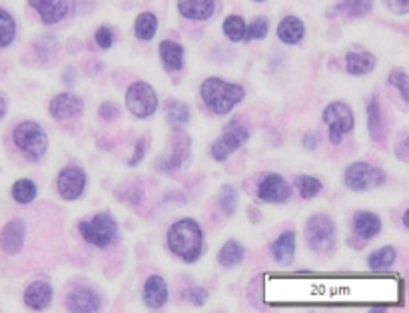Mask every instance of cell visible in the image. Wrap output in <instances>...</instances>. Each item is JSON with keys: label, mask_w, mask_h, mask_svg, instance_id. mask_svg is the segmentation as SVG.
<instances>
[{"label": "cell", "mask_w": 409, "mask_h": 313, "mask_svg": "<svg viewBox=\"0 0 409 313\" xmlns=\"http://www.w3.org/2000/svg\"><path fill=\"white\" fill-rule=\"evenodd\" d=\"M144 303L150 309H162L168 302V283L162 276H150L144 283Z\"/></svg>", "instance_id": "9a60e30c"}, {"label": "cell", "mask_w": 409, "mask_h": 313, "mask_svg": "<svg viewBox=\"0 0 409 313\" xmlns=\"http://www.w3.org/2000/svg\"><path fill=\"white\" fill-rule=\"evenodd\" d=\"M372 6H374V0H338L336 12L348 14L353 18H362L372 11Z\"/></svg>", "instance_id": "83f0119b"}, {"label": "cell", "mask_w": 409, "mask_h": 313, "mask_svg": "<svg viewBox=\"0 0 409 313\" xmlns=\"http://www.w3.org/2000/svg\"><path fill=\"white\" fill-rule=\"evenodd\" d=\"M156 30H158V18L152 12H142L134 23V32L140 40H150L156 35Z\"/></svg>", "instance_id": "f546056e"}, {"label": "cell", "mask_w": 409, "mask_h": 313, "mask_svg": "<svg viewBox=\"0 0 409 313\" xmlns=\"http://www.w3.org/2000/svg\"><path fill=\"white\" fill-rule=\"evenodd\" d=\"M396 259H398L396 247L386 245V247H379L377 252H374V254L367 257V266H370V269H374V271H381V269H387V267L393 266Z\"/></svg>", "instance_id": "4316f807"}, {"label": "cell", "mask_w": 409, "mask_h": 313, "mask_svg": "<svg viewBox=\"0 0 409 313\" xmlns=\"http://www.w3.org/2000/svg\"><path fill=\"white\" fill-rule=\"evenodd\" d=\"M244 247L242 244H238L236 240H228L226 244L220 247V252H218V262H220V266L228 267V269H232V267L240 266L242 262H244Z\"/></svg>", "instance_id": "484cf974"}, {"label": "cell", "mask_w": 409, "mask_h": 313, "mask_svg": "<svg viewBox=\"0 0 409 313\" xmlns=\"http://www.w3.org/2000/svg\"><path fill=\"white\" fill-rule=\"evenodd\" d=\"M50 302H52V288L47 281H35L24 291V303L35 312L47 309Z\"/></svg>", "instance_id": "e0dca14e"}, {"label": "cell", "mask_w": 409, "mask_h": 313, "mask_svg": "<svg viewBox=\"0 0 409 313\" xmlns=\"http://www.w3.org/2000/svg\"><path fill=\"white\" fill-rule=\"evenodd\" d=\"M367 126H370V134L375 142L384 138L386 134V118H384V110L381 104L377 102V98H372L367 102Z\"/></svg>", "instance_id": "603a6c76"}, {"label": "cell", "mask_w": 409, "mask_h": 313, "mask_svg": "<svg viewBox=\"0 0 409 313\" xmlns=\"http://www.w3.org/2000/svg\"><path fill=\"white\" fill-rule=\"evenodd\" d=\"M146 146H148V140L142 138L136 142V150H134V156L130 158V166H138V162H142L144 154H146Z\"/></svg>", "instance_id": "60d3db41"}, {"label": "cell", "mask_w": 409, "mask_h": 313, "mask_svg": "<svg viewBox=\"0 0 409 313\" xmlns=\"http://www.w3.org/2000/svg\"><path fill=\"white\" fill-rule=\"evenodd\" d=\"M295 186L300 190V196L304 200H312L322 192V180L316 176H298Z\"/></svg>", "instance_id": "1f68e13d"}, {"label": "cell", "mask_w": 409, "mask_h": 313, "mask_svg": "<svg viewBox=\"0 0 409 313\" xmlns=\"http://www.w3.org/2000/svg\"><path fill=\"white\" fill-rule=\"evenodd\" d=\"M305 35V26L300 18L295 16H286L280 24H278V36L281 42L286 44H298L302 42V38Z\"/></svg>", "instance_id": "44dd1931"}, {"label": "cell", "mask_w": 409, "mask_h": 313, "mask_svg": "<svg viewBox=\"0 0 409 313\" xmlns=\"http://www.w3.org/2000/svg\"><path fill=\"white\" fill-rule=\"evenodd\" d=\"M56 188H59L60 196L66 202L78 200L86 190V172L78 166H66L56 178Z\"/></svg>", "instance_id": "8fae6325"}, {"label": "cell", "mask_w": 409, "mask_h": 313, "mask_svg": "<svg viewBox=\"0 0 409 313\" xmlns=\"http://www.w3.org/2000/svg\"><path fill=\"white\" fill-rule=\"evenodd\" d=\"M200 94H202V100L204 104L210 108L214 114H228L232 112V108L236 104H240L244 100V88L240 84H234V82H226L222 78H208L204 80L202 88H200Z\"/></svg>", "instance_id": "7a4b0ae2"}, {"label": "cell", "mask_w": 409, "mask_h": 313, "mask_svg": "<svg viewBox=\"0 0 409 313\" xmlns=\"http://www.w3.org/2000/svg\"><path fill=\"white\" fill-rule=\"evenodd\" d=\"M82 110H84V102L76 94L62 92L50 100V114L56 120H71V118L80 116Z\"/></svg>", "instance_id": "4fadbf2b"}, {"label": "cell", "mask_w": 409, "mask_h": 313, "mask_svg": "<svg viewBox=\"0 0 409 313\" xmlns=\"http://www.w3.org/2000/svg\"><path fill=\"white\" fill-rule=\"evenodd\" d=\"M178 8L190 20H208L214 14V0H178Z\"/></svg>", "instance_id": "d6986e66"}, {"label": "cell", "mask_w": 409, "mask_h": 313, "mask_svg": "<svg viewBox=\"0 0 409 313\" xmlns=\"http://www.w3.org/2000/svg\"><path fill=\"white\" fill-rule=\"evenodd\" d=\"M168 247L186 264H194L204 252V232L200 223L192 218H184L172 223L168 230Z\"/></svg>", "instance_id": "6da1fadb"}, {"label": "cell", "mask_w": 409, "mask_h": 313, "mask_svg": "<svg viewBox=\"0 0 409 313\" xmlns=\"http://www.w3.org/2000/svg\"><path fill=\"white\" fill-rule=\"evenodd\" d=\"M257 197L266 204H286L292 197V188L280 174H266L257 184Z\"/></svg>", "instance_id": "30bf717a"}, {"label": "cell", "mask_w": 409, "mask_h": 313, "mask_svg": "<svg viewBox=\"0 0 409 313\" xmlns=\"http://www.w3.org/2000/svg\"><path fill=\"white\" fill-rule=\"evenodd\" d=\"M14 144L28 160L38 162L48 150L47 132L42 130L40 124H36L32 120H26L14 128Z\"/></svg>", "instance_id": "3957f363"}, {"label": "cell", "mask_w": 409, "mask_h": 313, "mask_svg": "<svg viewBox=\"0 0 409 313\" xmlns=\"http://www.w3.org/2000/svg\"><path fill=\"white\" fill-rule=\"evenodd\" d=\"M256 2H262V0H256Z\"/></svg>", "instance_id": "bcb514c9"}, {"label": "cell", "mask_w": 409, "mask_h": 313, "mask_svg": "<svg viewBox=\"0 0 409 313\" xmlns=\"http://www.w3.org/2000/svg\"><path fill=\"white\" fill-rule=\"evenodd\" d=\"M403 226H405V228H408V226H409V216H408V211H405V214H403Z\"/></svg>", "instance_id": "f6af8a7d"}, {"label": "cell", "mask_w": 409, "mask_h": 313, "mask_svg": "<svg viewBox=\"0 0 409 313\" xmlns=\"http://www.w3.org/2000/svg\"><path fill=\"white\" fill-rule=\"evenodd\" d=\"M248 138H250V130L242 122L232 120L228 126L224 128L222 136L212 144V158L218 162L228 160V156H232L236 150H240L248 142Z\"/></svg>", "instance_id": "52a82bcc"}, {"label": "cell", "mask_w": 409, "mask_h": 313, "mask_svg": "<svg viewBox=\"0 0 409 313\" xmlns=\"http://www.w3.org/2000/svg\"><path fill=\"white\" fill-rule=\"evenodd\" d=\"M188 146H190V138L186 140L182 134H178V142H176L174 154H170V156L162 158V160L158 162V170H162V172H172V170H178V168L182 166V162L186 160Z\"/></svg>", "instance_id": "d4e9b609"}, {"label": "cell", "mask_w": 409, "mask_h": 313, "mask_svg": "<svg viewBox=\"0 0 409 313\" xmlns=\"http://www.w3.org/2000/svg\"><path fill=\"white\" fill-rule=\"evenodd\" d=\"M66 305H68V312L74 313H96L100 312V297L98 293L90 288H74L66 297Z\"/></svg>", "instance_id": "7c38bea8"}, {"label": "cell", "mask_w": 409, "mask_h": 313, "mask_svg": "<svg viewBox=\"0 0 409 313\" xmlns=\"http://www.w3.org/2000/svg\"><path fill=\"white\" fill-rule=\"evenodd\" d=\"M36 194H38L36 184L32 180H28V178L16 180L14 186H12V197H14V202H18V204H30V202L36 197Z\"/></svg>", "instance_id": "4dcf8cb0"}, {"label": "cell", "mask_w": 409, "mask_h": 313, "mask_svg": "<svg viewBox=\"0 0 409 313\" xmlns=\"http://www.w3.org/2000/svg\"><path fill=\"white\" fill-rule=\"evenodd\" d=\"M78 230L88 244L96 245V247H108L116 238L118 223L110 214L102 211V214H96L90 220L82 221Z\"/></svg>", "instance_id": "5b68a950"}, {"label": "cell", "mask_w": 409, "mask_h": 313, "mask_svg": "<svg viewBox=\"0 0 409 313\" xmlns=\"http://www.w3.org/2000/svg\"><path fill=\"white\" fill-rule=\"evenodd\" d=\"M305 242L314 252H327L336 244V223L326 214H316L305 223Z\"/></svg>", "instance_id": "8992f818"}, {"label": "cell", "mask_w": 409, "mask_h": 313, "mask_svg": "<svg viewBox=\"0 0 409 313\" xmlns=\"http://www.w3.org/2000/svg\"><path fill=\"white\" fill-rule=\"evenodd\" d=\"M166 120L168 124L174 128L186 126L190 122V108H188L184 102H178V100H172L166 106Z\"/></svg>", "instance_id": "f1b7e54d"}, {"label": "cell", "mask_w": 409, "mask_h": 313, "mask_svg": "<svg viewBox=\"0 0 409 313\" xmlns=\"http://www.w3.org/2000/svg\"><path fill=\"white\" fill-rule=\"evenodd\" d=\"M16 36V23L11 14L0 8V48L8 47Z\"/></svg>", "instance_id": "836d02e7"}, {"label": "cell", "mask_w": 409, "mask_h": 313, "mask_svg": "<svg viewBox=\"0 0 409 313\" xmlns=\"http://www.w3.org/2000/svg\"><path fill=\"white\" fill-rule=\"evenodd\" d=\"M269 30V23L266 16H257L252 20L250 24V28H245V36L248 38H254V40H262V38H266L268 36Z\"/></svg>", "instance_id": "d590c367"}, {"label": "cell", "mask_w": 409, "mask_h": 313, "mask_svg": "<svg viewBox=\"0 0 409 313\" xmlns=\"http://www.w3.org/2000/svg\"><path fill=\"white\" fill-rule=\"evenodd\" d=\"M126 108L132 116L150 118L158 108V96L156 90L148 82H134L126 90Z\"/></svg>", "instance_id": "ba28073f"}, {"label": "cell", "mask_w": 409, "mask_h": 313, "mask_svg": "<svg viewBox=\"0 0 409 313\" xmlns=\"http://www.w3.org/2000/svg\"><path fill=\"white\" fill-rule=\"evenodd\" d=\"M353 232L362 240H372L381 232V220L372 211H358L353 216Z\"/></svg>", "instance_id": "ac0fdd59"}, {"label": "cell", "mask_w": 409, "mask_h": 313, "mask_svg": "<svg viewBox=\"0 0 409 313\" xmlns=\"http://www.w3.org/2000/svg\"><path fill=\"white\" fill-rule=\"evenodd\" d=\"M245 23L242 16H228L226 20H224V35L228 36L230 40H234V42H240V40H244L245 38Z\"/></svg>", "instance_id": "d6a6232c"}, {"label": "cell", "mask_w": 409, "mask_h": 313, "mask_svg": "<svg viewBox=\"0 0 409 313\" xmlns=\"http://www.w3.org/2000/svg\"><path fill=\"white\" fill-rule=\"evenodd\" d=\"M271 255H274V259L281 264V266H290L293 259V255H295V233L293 232H283L271 244Z\"/></svg>", "instance_id": "ffe728a7"}, {"label": "cell", "mask_w": 409, "mask_h": 313, "mask_svg": "<svg viewBox=\"0 0 409 313\" xmlns=\"http://www.w3.org/2000/svg\"><path fill=\"white\" fill-rule=\"evenodd\" d=\"M238 206V192L234 186H224L220 192V208L226 216H232Z\"/></svg>", "instance_id": "e575fe53"}, {"label": "cell", "mask_w": 409, "mask_h": 313, "mask_svg": "<svg viewBox=\"0 0 409 313\" xmlns=\"http://www.w3.org/2000/svg\"><path fill=\"white\" fill-rule=\"evenodd\" d=\"M188 302H192L194 305H204L208 302V293L202 290V288H192V290L186 293Z\"/></svg>", "instance_id": "ab89813d"}, {"label": "cell", "mask_w": 409, "mask_h": 313, "mask_svg": "<svg viewBox=\"0 0 409 313\" xmlns=\"http://www.w3.org/2000/svg\"><path fill=\"white\" fill-rule=\"evenodd\" d=\"M6 110H8V102H6L4 94H0V120L6 116Z\"/></svg>", "instance_id": "ee69618b"}, {"label": "cell", "mask_w": 409, "mask_h": 313, "mask_svg": "<svg viewBox=\"0 0 409 313\" xmlns=\"http://www.w3.org/2000/svg\"><path fill=\"white\" fill-rule=\"evenodd\" d=\"M26 238V223L23 220H11L0 233V247L8 255L18 254L23 250Z\"/></svg>", "instance_id": "5bb4252c"}, {"label": "cell", "mask_w": 409, "mask_h": 313, "mask_svg": "<svg viewBox=\"0 0 409 313\" xmlns=\"http://www.w3.org/2000/svg\"><path fill=\"white\" fill-rule=\"evenodd\" d=\"M317 144H319V136H317L316 132H307L304 136V146L307 150H314Z\"/></svg>", "instance_id": "7bdbcfd3"}, {"label": "cell", "mask_w": 409, "mask_h": 313, "mask_svg": "<svg viewBox=\"0 0 409 313\" xmlns=\"http://www.w3.org/2000/svg\"><path fill=\"white\" fill-rule=\"evenodd\" d=\"M389 11H393L396 14H405L409 11V0H386Z\"/></svg>", "instance_id": "b9f144b4"}, {"label": "cell", "mask_w": 409, "mask_h": 313, "mask_svg": "<svg viewBox=\"0 0 409 313\" xmlns=\"http://www.w3.org/2000/svg\"><path fill=\"white\" fill-rule=\"evenodd\" d=\"M324 122L329 128V140L336 146L355 126L353 112H351V108L346 102H331L329 106H326V110H324Z\"/></svg>", "instance_id": "9c48e42d"}, {"label": "cell", "mask_w": 409, "mask_h": 313, "mask_svg": "<svg viewBox=\"0 0 409 313\" xmlns=\"http://www.w3.org/2000/svg\"><path fill=\"white\" fill-rule=\"evenodd\" d=\"M98 114H100V118H102L104 122H112V120H116V116L120 114V108H118L114 102H104V104L100 106Z\"/></svg>", "instance_id": "f35d334b"}, {"label": "cell", "mask_w": 409, "mask_h": 313, "mask_svg": "<svg viewBox=\"0 0 409 313\" xmlns=\"http://www.w3.org/2000/svg\"><path fill=\"white\" fill-rule=\"evenodd\" d=\"M96 44L100 48H104V50H108V48H112V44H114V32L108 28V26H100L98 30H96Z\"/></svg>", "instance_id": "74e56055"}, {"label": "cell", "mask_w": 409, "mask_h": 313, "mask_svg": "<svg viewBox=\"0 0 409 313\" xmlns=\"http://www.w3.org/2000/svg\"><path fill=\"white\" fill-rule=\"evenodd\" d=\"M343 182L353 192H370L386 184V172L367 162H355L343 172Z\"/></svg>", "instance_id": "277c9868"}, {"label": "cell", "mask_w": 409, "mask_h": 313, "mask_svg": "<svg viewBox=\"0 0 409 313\" xmlns=\"http://www.w3.org/2000/svg\"><path fill=\"white\" fill-rule=\"evenodd\" d=\"M389 84H391L393 88H398L399 92H401V98H403V102H408V100H409L408 74H405V72H401V70H393V72L389 74Z\"/></svg>", "instance_id": "8d00e7d4"}, {"label": "cell", "mask_w": 409, "mask_h": 313, "mask_svg": "<svg viewBox=\"0 0 409 313\" xmlns=\"http://www.w3.org/2000/svg\"><path fill=\"white\" fill-rule=\"evenodd\" d=\"M160 56H162L164 66L168 70H180L184 66V48L174 40L160 42Z\"/></svg>", "instance_id": "cb8c5ba5"}, {"label": "cell", "mask_w": 409, "mask_h": 313, "mask_svg": "<svg viewBox=\"0 0 409 313\" xmlns=\"http://www.w3.org/2000/svg\"><path fill=\"white\" fill-rule=\"evenodd\" d=\"M346 68L353 76H363V74H370L375 68V56L370 52H363V50H355L350 52L348 59H346Z\"/></svg>", "instance_id": "7402d4cb"}, {"label": "cell", "mask_w": 409, "mask_h": 313, "mask_svg": "<svg viewBox=\"0 0 409 313\" xmlns=\"http://www.w3.org/2000/svg\"><path fill=\"white\" fill-rule=\"evenodd\" d=\"M28 2L47 24L60 23L68 14L66 0H28Z\"/></svg>", "instance_id": "2e32d148"}]
</instances>
